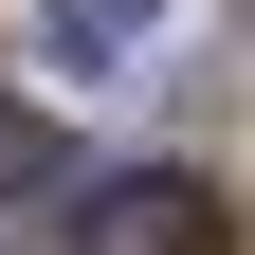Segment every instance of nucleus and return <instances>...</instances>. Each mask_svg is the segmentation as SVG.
Segmentation results:
<instances>
[{
    "instance_id": "nucleus-2",
    "label": "nucleus",
    "mask_w": 255,
    "mask_h": 255,
    "mask_svg": "<svg viewBox=\"0 0 255 255\" xmlns=\"http://www.w3.org/2000/svg\"><path fill=\"white\" fill-rule=\"evenodd\" d=\"M146 37H164V0H55V18H37L55 73H146Z\"/></svg>"
},
{
    "instance_id": "nucleus-1",
    "label": "nucleus",
    "mask_w": 255,
    "mask_h": 255,
    "mask_svg": "<svg viewBox=\"0 0 255 255\" xmlns=\"http://www.w3.org/2000/svg\"><path fill=\"white\" fill-rule=\"evenodd\" d=\"M73 255H219V201L182 164H110V182H73Z\"/></svg>"
},
{
    "instance_id": "nucleus-3",
    "label": "nucleus",
    "mask_w": 255,
    "mask_h": 255,
    "mask_svg": "<svg viewBox=\"0 0 255 255\" xmlns=\"http://www.w3.org/2000/svg\"><path fill=\"white\" fill-rule=\"evenodd\" d=\"M55 182H73V164H55V128H37V110H0V201H55Z\"/></svg>"
}]
</instances>
